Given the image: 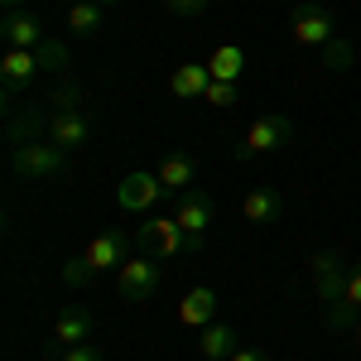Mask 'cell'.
<instances>
[{
    "label": "cell",
    "mask_w": 361,
    "mask_h": 361,
    "mask_svg": "<svg viewBox=\"0 0 361 361\" xmlns=\"http://www.w3.org/2000/svg\"><path fill=\"white\" fill-rule=\"evenodd\" d=\"M154 289H159V260H154V255H130V260L116 270V294H121L126 304H145Z\"/></svg>",
    "instance_id": "5"
},
{
    "label": "cell",
    "mask_w": 361,
    "mask_h": 361,
    "mask_svg": "<svg viewBox=\"0 0 361 361\" xmlns=\"http://www.w3.org/2000/svg\"><path fill=\"white\" fill-rule=\"evenodd\" d=\"M207 68H212V78H217V82H236V78H241V68H246V54H241L236 44H222L217 54L207 58Z\"/></svg>",
    "instance_id": "21"
},
{
    "label": "cell",
    "mask_w": 361,
    "mask_h": 361,
    "mask_svg": "<svg viewBox=\"0 0 361 361\" xmlns=\"http://www.w3.org/2000/svg\"><path fill=\"white\" fill-rule=\"evenodd\" d=\"M92 333H97V318H92V308H87V304H68L63 313H58V323H54L49 357H58L63 347H78V342H87Z\"/></svg>",
    "instance_id": "8"
},
{
    "label": "cell",
    "mask_w": 361,
    "mask_h": 361,
    "mask_svg": "<svg viewBox=\"0 0 361 361\" xmlns=\"http://www.w3.org/2000/svg\"><path fill=\"white\" fill-rule=\"evenodd\" d=\"M10 169H15V178H29V183H39V178H58V173L68 169V149L54 145V140L10 145Z\"/></svg>",
    "instance_id": "1"
},
{
    "label": "cell",
    "mask_w": 361,
    "mask_h": 361,
    "mask_svg": "<svg viewBox=\"0 0 361 361\" xmlns=\"http://www.w3.org/2000/svg\"><path fill=\"white\" fill-rule=\"evenodd\" d=\"M10 145H29V140H49V116L29 111V106H10V126H5Z\"/></svg>",
    "instance_id": "17"
},
{
    "label": "cell",
    "mask_w": 361,
    "mask_h": 361,
    "mask_svg": "<svg viewBox=\"0 0 361 361\" xmlns=\"http://www.w3.org/2000/svg\"><path fill=\"white\" fill-rule=\"evenodd\" d=\"M116 197H121V207H130V212H149V207L164 197V183H159V173H126Z\"/></svg>",
    "instance_id": "11"
},
{
    "label": "cell",
    "mask_w": 361,
    "mask_h": 361,
    "mask_svg": "<svg viewBox=\"0 0 361 361\" xmlns=\"http://www.w3.org/2000/svg\"><path fill=\"white\" fill-rule=\"evenodd\" d=\"M241 217L255 222V226H275L284 217V193H275V188H250L241 197Z\"/></svg>",
    "instance_id": "14"
},
{
    "label": "cell",
    "mask_w": 361,
    "mask_h": 361,
    "mask_svg": "<svg viewBox=\"0 0 361 361\" xmlns=\"http://www.w3.org/2000/svg\"><path fill=\"white\" fill-rule=\"evenodd\" d=\"M357 323H361V308H352L347 299H333V304H328V328L342 333V328H357Z\"/></svg>",
    "instance_id": "24"
},
{
    "label": "cell",
    "mask_w": 361,
    "mask_h": 361,
    "mask_svg": "<svg viewBox=\"0 0 361 361\" xmlns=\"http://www.w3.org/2000/svg\"><path fill=\"white\" fill-rule=\"evenodd\" d=\"M82 106V92H78V82H58L54 87V111H78Z\"/></svg>",
    "instance_id": "25"
},
{
    "label": "cell",
    "mask_w": 361,
    "mask_h": 361,
    "mask_svg": "<svg viewBox=\"0 0 361 361\" xmlns=\"http://www.w3.org/2000/svg\"><path fill=\"white\" fill-rule=\"evenodd\" d=\"M202 102H207V106H236V82H217V78H212V87L202 92Z\"/></svg>",
    "instance_id": "26"
},
{
    "label": "cell",
    "mask_w": 361,
    "mask_h": 361,
    "mask_svg": "<svg viewBox=\"0 0 361 361\" xmlns=\"http://www.w3.org/2000/svg\"><path fill=\"white\" fill-rule=\"evenodd\" d=\"M92 275H97V265H92L87 255H73V260L63 265V279H68V289H87V284H92Z\"/></svg>",
    "instance_id": "23"
},
{
    "label": "cell",
    "mask_w": 361,
    "mask_h": 361,
    "mask_svg": "<svg viewBox=\"0 0 361 361\" xmlns=\"http://www.w3.org/2000/svg\"><path fill=\"white\" fill-rule=\"evenodd\" d=\"M135 241L145 255H154V260H169V255H178V250H193V236L183 231L178 217H149V222L135 231Z\"/></svg>",
    "instance_id": "4"
},
{
    "label": "cell",
    "mask_w": 361,
    "mask_h": 361,
    "mask_svg": "<svg viewBox=\"0 0 361 361\" xmlns=\"http://www.w3.org/2000/svg\"><path fill=\"white\" fill-rule=\"evenodd\" d=\"M284 145H294V121H289L284 111H265L246 130L241 149H236V159H250V154H275V149H284Z\"/></svg>",
    "instance_id": "2"
},
{
    "label": "cell",
    "mask_w": 361,
    "mask_h": 361,
    "mask_svg": "<svg viewBox=\"0 0 361 361\" xmlns=\"http://www.w3.org/2000/svg\"><path fill=\"white\" fill-rule=\"evenodd\" d=\"M236 347H241V342H236V328H226V323H207L202 337H197V352L207 361H231Z\"/></svg>",
    "instance_id": "18"
},
{
    "label": "cell",
    "mask_w": 361,
    "mask_h": 361,
    "mask_svg": "<svg viewBox=\"0 0 361 361\" xmlns=\"http://www.w3.org/2000/svg\"><path fill=\"white\" fill-rule=\"evenodd\" d=\"M0 44L5 49H39L44 44V29H39V20L29 10H15V15L0 20Z\"/></svg>",
    "instance_id": "13"
},
{
    "label": "cell",
    "mask_w": 361,
    "mask_h": 361,
    "mask_svg": "<svg viewBox=\"0 0 361 361\" xmlns=\"http://www.w3.org/2000/svg\"><path fill=\"white\" fill-rule=\"evenodd\" d=\"M323 68H328V73H347V68H352V44H347L342 34L323 44Z\"/></svg>",
    "instance_id": "22"
},
{
    "label": "cell",
    "mask_w": 361,
    "mask_h": 361,
    "mask_svg": "<svg viewBox=\"0 0 361 361\" xmlns=\"http://www.w3.org/2000/svg\"><path fill=\"white\" fill-rule=\"evenodd\" d=\"M207 87H212V68H207V63H183V68H173V78H169V92L183 97V102H202Z\"/></svg>",
    "instance_id": "16"
},
{
    "label": "cell",
    "mask_w": 361,
    "mask_h": 361,
    "mask_svg": "<svg viewBox=\"0 0 361 361\" xmlns=\"http://www.w3.org/2000/svg\"><path fill=\"white\" fill-rule=\"evenodd\" d=\"M212 313H217V289L197 284V289L183 294V304H178V323H183V328H207Z\"/></svg>",
    "instance_id": "15"
},
{
    "label": "cell",
    "mask_w": 361,
    "mask_h": 361,
    "mask_svg": "<svg viewBox=\"0 0 361 361\" xmlns=\"http://www.w3.org/2000/svg\"><path fill=\"white\" fill-rule=\"evenodd\" d=\"M164 5L173 10V15H202V10H207L212 0H164Z\"/></svg>",
    "instance_id": "30"
},
{
    "label": "cell",
    "mask_w": 361,
    "mask_h": 361,
    "mask_svg": "<svg viewBox=\"0 0 361 361\" xmlns=\"http://www.w3.org/2000/svg\"><path fill=\"white\" fill-rule=\"evenodd\" d=\"M82 255L97 265V270H121V265L130 260V236H126V231H102V236L87 241Z\"/></svg>",
    "instance_id": "12"
},
{
    "label": "cell",
    "mask_w": 361,
    "mask_h": 361,
    "mask_svg": "<svg viewBox=\"0 0 361 361\" xmlns=\"http://www.w3.org/2000/svg\"><path fill=\"white\" fill-rule=\"evenodd\" d=\"M34 54H39V63H44V68H63L68 49H63V44H54V39H44V44H39Z\"/></svg>",
    "instance_id": "27"
},
{
    "label": "cell",
    "mask_w": 361,
    "mask_h": 361,
    "mask_svg": "<svg viewBox=\"0 0 361 361\" xmlns=\"http://www.w3.org/2000/svg\"><path fill=\"white\" fill-rule=\"evenodd\" d=\"M357 342H361V323H357Z\"/></svg>",
    "instance_id": "33"
},
{
    "label": "cell",
    "mask_w": 361,
    "mask_h": 361,
    "mask_svg": "<svg viewBox=\"0 0 361 361\" xmlns=\"http://www.w3.org/2000/svg\"><path fill=\"white\" fill-rule=\"evenodd\" d=\"M289 25H294V44L299 49H323L328 39H337V20L323 0H299Z\"/></svg>",
    "instance_id": "3"
},
{
    "label": "cell",
    "mask_w": 361,
    "mask_h": 361,
    "mask_svg": "<svg viewBox=\"0 0 361 361\" xmlns=\"http://www.w3.org/2000/svg\"><path fill=\"white\" fill-rule=\"evenodd\" d=\"M308 275H313V289H318V299H342L347 294V275H352V265H347V255L342 250H318L313 260H308Z\"/></svg>",
    "instance_id": "6"
},
{
    "label": "cell",
    "mask_w": 361,
    "mask_h": 361,
    "mask_svg": "<svg viewBox=\"0 0 361 361\" xmlns=\"http://www.w3.org/2000/svg\"><path fill=\"white\" fill-rule=\"evenodd\" d=\"M102 25H106V10H102L97 0H78V5H68V29H73L78 39H92Z\"/></svg>",
    "instance_id": "20"
},
{
    "label": "cell",
    "mask_w": 361,
    "mask_h": 361,
    "mask_svg": "<svg viewBox=\"0 0 361 361\" xmlns=\"http://www.w3.org/2000/svg\"><path fill=\"white\" fill-rule=\"evenodd\" d=\"M58 361H106V357H102L92 342H78V347H63V352H58Z\"/></svg>",
    "instance_id": "28"
},
{
    "label": "cell",
    "mask_w": 361,
    "mask_h": 361,
    "mask_svg": "<svg viewBox=\"0 0 361 361\" xmlns=\"http://www.w3.org/2000/svg\"><path fill=\"white\" fill-rule=\"evenodd\" d=\"M231 361H270V357H265L260 347H236V352H231Z\"/></svg>",
    "instance_id": "31"
},
{
    "label": "cell",
    "mask_w": 361,
    "mask_h": 361,
    "mask_svg": "<svg viewBox=\"0 0 361 361\" xmlns=\"http://www.w3.org/2000/svg\"><path fill=\"white\" fill-rule=\"evenodd\" d=\"M352 308H361V260L352 265V275H347V294H342Z\"/></svg>",
    "instance_id": "29"
},
{
    "label": "cell",
    "mask_w": 361,
    "mask_h": 361,
    "mask_svg": "<svg viewBox=\"0 0 361 361\" xmlns=\"http://www.w3.org/2000/svg\"><path fill=\"white\" fill-rule=\"evenodd\" d=\"M178 222H183V231H193V236H207V226H212V217H217V202H212V193L207 188H188V193H178V212H173Z\"/></svg>",
    "instance_id": "10"
},
{
    "label": "cell",
    "mask_w": 361,
    "mask_h": 361,
    "mask_svg": "<svg viewBox=\"0 0 361 361\" xmlns=\"http://www.w3.org/2000/svg\"><path fill=\"white\" fill-rule=\"evenodd\" d=\"M39 54L34 49H5L0 54V87H5V102H15L20 92H29V82L39 78Z\"/></svg>",
    "instance_id": "7"
},
{
    "label": "cell",
    "mask_w": 361,
    "mask_h": 361,
    "mask_svg": "<svg viewBox=\"0 0 361 361\" xmlns=\"http://www.w3.org/2000/svg\"><path fill=\"white\" fill-rule=\"evenodd\" d=\"M154 173H159V183H164V193H173V197H178V193H188V188H193V159H188V154H164Z\"/></svg>",
    "instance_id": "19"
},
{
    "label": "cell",
    "mask_w": 361,
    "mask_h": 361,
    "mask_svg": "<svg viewBox=\"0 0 361 361\" xmlns=\"http://www.w3.org/2000/svg\"><path fill=\"white\" fill-rule=\"evenodd\" d=\"M73 5H78V0H73Z\"/></svg>",
    "instance_id": "34"
},
{
    "label": "cell",
    "mask_w": 361,
    "mask_h": 361,
    "mask_svg": "<svg viewBox=\"0 0 361 361\" xmlns=\"http://www.w3.org/2000/svg\"><path fill=\"white\" fill-rule=\"evenodd\" d=\"M49 140L63 145L68 154L73 149H82L87 140H92V116L78 106V111H49Z\"/></svg>",
    "instance_id": "9"
},
{
    "label": "cell",
    "mask_w": 361,
    "mask_h": 361,
    "mask_svg": "<svg viewBox=\"0 0 361 361\" xmlns=\"http://www.w3.org/2000/svg\"><path fill=\"white\" fill-rule=\"evenodd\" d=\"M5 5V15H15V10H25V0H0Z\"/></svg>",
    "instance_id": "32"
}]
</instances>
